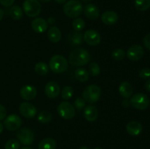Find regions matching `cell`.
I'll use <instances>...</instances> for the list:
<instances>
[{
	"mask_svg": "<svg viewBox=\"0 0 150 149\" xmlns=\"http://www.w3.org/2000/svg\"><path fill=\"white\" fill-rule=\"evenodd\" d=\"M48 39L54 43L59 42L62 39V32L57 26H51L48 31Z\"/></svg>",
	"mask_w": 150,
	"mask_h": 149,
	"instance_id": "obj_22",
	"label": "cell"
},
{
	"mask_svg": "<svg viewBox=\"0 0 150 149\" xmlns=\"http://www.w3.org/2000/svg\"><path fill=\"white\" fill-rule=\"evenodd\" d=\"M23 10L28 17H37L41 12L40 1L38 0H25L23 3Z\"/></svg>",
	"mask_w": 150,
	"mask_h": 149,
	"instance_id": "obj_5",
	"label": "cell"
},
{
	"mask_svg": "<svg viewBox=\"0 0 150 149\" xmlns=\"http://www.w3.org/2000/svg\"><path fill=\"white\" fill-rule=\"evenodd\" d=\"M144 54V49L142 45H132L127 52V58L130 61H136L140 60Z\"/></svg>",
	"mask_w": 150,
	"mask_h": 149,
	"instance_id": "obj_11",
	"label": "cell"
},
{
	"mask_svg": "<svg viewBox=\"0 0 150 149\" xmlns=\"http://www.w3.org/2000/svg\"><path fill=\"white\" fill-rule=\"evenodd\" d=\"M91 60V55L83 48H76L69 56V62L72 66L81 67L87 64Z\"/></svg>",
	"mask_w": 150,
	"mask_h": 149,
	"instance_id": "obj_1",
	"label": "cell"
},
{
	"mask_svg": "<svg viewBox=\"0 0 150 149\" xmlns=\"http://www.w3.org/2000/svg\"><path fill=\"white\" fill-rule=\"evenodd\" d=\"M63 10L67 17L75 18L81 14L83 11V6L79 0H70L65 2Z\"/></svg>",
	"mask_w": 150,
	"mask_h": 149,
	"instance_id": "obj_3",
	"label": "cell"
},
{
	"mask_svg": "<svg viewBox=\"0 0 150 149\" xmlns=\"http://www.w3.org/2000/svg\"><path fill=\"white\" fill-rule=\"evenodd\" d=\"M3 130H4V125L2 124V123L0 121V134H1V132L3 131Z\"/></svg>",
	"mask_w": 150,
	"mask_h": 149,
	"instance_id": "obj_44",
	"label": "cell"
},
{
	"mask_svg": "<svg viewBox=\"0 0 150 149\" xmlns=\"http://www.w3.org/2000/svg\"><path fill=\"white\" fill-rule=\"evenodd\" d=\"M73 27L76 32H81L85 28V21L81 18H77L73 22Z\"/></svg>",
	"mask_w": 150,
	"mask_h": 149,
	"instance_id": "obj_31",
	"label": "cell"
},
{
	"mask_svg": "<svg viewBox=\"0 0 150 149\" xmlns=\"http://www.w3.org/2000/svg\"><path fill=\"white\" fill-rule=\"evenodd\" d=\"M48 22L42 18H37L32 22V28L36 33L41 34L45 32L48 29Z\"/></svg>",
	"mask_w": 150,
	"mask_h": 149,
	"instance_id": "obj_16",
	"label": "cell"
},
{
	"mask_svg": "<svg viewBox=\"0 0 150 149\" xmlns=\"http://www.w3.org/2000/svg\"><path fill=\"white\" fill-rule=\"evenodd\" d=\"M67 40H68L69 44L72 45V46H79V45H81L83 42V35L81 32H70L67 37Z\"/></svg>",
	"mask_w": 150,
	"mask_h": 149,
	"instance_id": "obj_20",
	"label": "cell"
},
{
	"mask_svg": "<svg viewBox=\"0 0 150 149\" xmlns=\"http://www.w3.org/2000/svg\"><path fill=\"white\" fill-rule=\"evenodd\" d=\"M94 149H103V148H101L98 147V148H94Z\"/></svg>",
	"mask_w": 150,
	"mask_h": 149,
	"instance_id": "obj_49",
	"label": "cell"
},
{
	"mask_svg": "<svg viewBox=\"0 0 150 149\" xmlns=\"http://www.w3.org/2000/svg\"><path fill=\"white\" fill-rule=\"evenodd\" d=\"M142 125L139 122V121H132L127 123L126 126V131L129 134L132 136H137L142 133Z\"/></svg>",
	"mask_w": 150,
	"mask_h": 149,
	"instance_id": "obj_18",
	"label": "cell"
},
{
	"mask_svg": "<svg viewBox=\"0 0 150 149\" xmlns=\"http://www.w3.org/2000/svg\"><path fill=\"white\" fill-rule=\"evenodd\" d=\"M35 70L40 75H46L49 71V67L45 62H38L35 64Z\"/></svg>",
	"mask_w": 150,
	"mask_h": 149,
	"instance_id": "obj_26",
	"label": "cell"
},
{
	"mask_svg": "<svg viewBox=\"0 0 150 149\" xmlns=\"http://www.w3.org/2000/svg\"><path fill=\"white\" fill-rule=\"evenodd\" d=\"M149 105H150V99H149Z\"/></svg>",
	"mask_w": 150,
	"mask_h": 149,
	"instance_id": "obj_50",
	"label": "cell"
},
{
	"mask_svg": "<svg viewBox=\"0 0 150 149\" xmlns=\"http://www.w3.org/2000/svg\"><path fill=\"white\" fill-rule=\"evenodd\" d=\"M139 76H140L141 78L144 79H149L150 77V70L149 68H143L140 70L139 72Z\"/></svg>",
	"mask_w": 150,
	"mask_h": 149,
	"instance_id": "obj_35",
	"label": "cell"
},
{
	"mask_svg": "<svg viewBox=\"0 0 150 149\" xmlns=\"http://www.w3.org/2000/svg\"><path fill=\"white\" fill-rule=\"evenodd\" d=\"M21 144L18 140L12 139L9 140L4 145V148L5 149H19L20 148Z\"/></svg>",
	"mask_w": 150,
	"mask_h": 149,
	"instance_id": "obj_33",
	"label": "cell"
},
{
	"mask_svg": "<svg viewBox=\"0 0 150 149\" xmlns=\"http://www.w3.org/2000/svg\"><path fill=\"white\" fill-rule=\"evenodd\" d=\"M145 89L147 91H149L150 93V79L148 80H146V83H145Z\"/></svg>",
	"mask_w": 150,
	"mask_h": 149,
	"instance_id": "obj_40",
	"label": "cell"
},
{
	"mask_svg": "<svg viewBox=\"0 0 150 149\" xmlns=\"http://www.w3.org/2000/svg\"><path fill=\"white\" fill-rule=\"evenodd\" d=\"M15 2V0H0V4L3 7H9L13 5Z\"/></svg>",
	"mask_w": 150,
	"mask_h": 149,
	"instance_id": "obj_37",
	"label": "cell"
},
{
	"mask_svg": "<svg viewBox=\"0 0 150 149\" xmlns=\"http://www.w3.org/2000/svg\"><path fill=\"white\" fill-rule=\"evenodd\" d=\"M4 11H3L2 9L0 8V20L3 18V17H4Z\"/></svg>",
	"mask_w": 150,
	"mask_h": 149,
	"instance_id": "obj_43",
	"label": "cell"
},
{
	"mask_svg": "<svg viewBox=\"0 0 150 149\" xmlns=\"http://www.w3.org/2000/svg\"><path fill=\"white\" fill-rule=\"evenodd\" d=\"M49 69L54 73L59 74L67 70L68 61L62 55H55L50 59Z\"/></svg>",
	"mask_w": 150,
	"mask_h": 149,
	"instance_id": "obj_2",
	"label": "cell"
},
{
	"mask_svg": "<svg viewBox=\"0 0 150 149\" xmlns=\"http://www.w3.org/2000/svg\"><path fill=\"white\" fill-rule=\"evenodd\" d=\"M143 43L144 46L150 51V33L145 35L143 38Z\"/></svg>",
	"mask_w": 150,
	"mask_h": 149,
	"instance_id": "obj_36",
	"label": "cell"
},
{
	"mask_svg": "<svg viewBox=\"0 0 150 149\" xmlns=\"http://www.w3.org/2000/svg\"><path fill=\"white\" fill-rule=\"evenodd\" d=\"M119 16L116 12L108 10L104 12L101 15V20L105 25H114L117 22Z\"/></svg>",
	"mask_w": 150,
	"mask_h": 149,
	"instance_id": "obj_17",
	"label": "cell"
},
{
	"mask_svg": "<svg viewBox=\"0 0 150 149\" xmlns=\"http://www.w3.org/2000/svg\"><path fill=\"white\" fill-rule=\"evenodd\" d=\"M16 136L19 142L24 145H32L35 140L34 131L29 128H22L19 129Z\"/></svg>",
	"mask_w": 150,
	"mask_h": 149,
	"instance_id": "obj_8",
	"label": "cell"
},
{
	"mask_svg": "<svg viewBox=\"0 0 150 149\" xmlns=\"http://www.w3.org/2000/svg\"><path fill=\"white\" fill-rule=\"evenodd\" d=\"M57 142L51 137L44 138L38 144V149H56Z\"/></svg>",
	"mask_w": 150,
	"mask_h": 149,
	"instance_id": "obj_23",
	"label": "cell"
},
{
	"mask_svg": "<svg viewBox=\"0 0 150 149\" xmlns=\"http://www.w3.org/2000/svg\"><path fill=\"white\" fill-rule=\"evenodd\" d=\"M20 95L24 100H32L37 96V89L31 85L23 86L20 90Z\"/></svg>",
	"mask_w": 150,
	"mask_h": 149,
	"instance_id": "obj_14",
	"label": "cell"
},
{
	"mask_svg": "<svg viewBox=\"0 0 150 149\" xmlns=\"http://www.w3.org/2000/svg\"><path fill=\"white\" fill-rule=\"evenodd\" d=\"M130 104L136 109L144 110L149 107V99L145 93H136L130 98Z\"/></svg>",
	"mask_w": 150,
	"mask_h": 149,
	"instance_id": "obj_6",
	"label": "cell"
},
{
	"mask_svg": "<svg viewBox=\"0 0 150 149\" xmlns=\"http://www.w3.org/2000/svg\"><path fill=\"white\" fill-rule=\"evenodd\" d=\"M21 149H32V148L29 147H23V148H22Z\"/></svg>",
	"mask_w": 150,
	"mask_h": 149,
	"instance_id": "obj_48",
	"label": "cell"
},
{
	"mask_svg": "<svg viewBox=\"0 0 150 149\" xmlns=\"http://www.w3.org/2000/svg\"><path fill=\"white\" fill-rule=\"evenodd\" d=\"M38 119L42 124H48L52 119V114L48 111L43 110L38 114Z\"/></svg>",
	"mask_w": 150,
	"mask_h": 149,
	"instance_id": "obj_28",
	"label": "cell"
},
{
	"mask_svg": "<svg viewBox=\"0 0 150 149\" xmlns=\"http://www.w3.org/2000/svg\"><path fill=\"white\" fill-rule=\"evenodd\" d=\"M10 15L13 20H20L23 17V10L18 5H14L10 8Z\"/></svg>",
	"mask_w": 150,
	"mask_h": 149,
	"instance_id": "obj_25",
	"label": "cell"
},
{
	"mask_svg": "<svg viewBox=\"0 0 150 149\" xmlns=\"http://www.w3.org/2000/svg\"><path fill=\"white\" fill-rule=\"evenodd\" d=\"M134 4L139 11H146L150 7V0H135Z\"/></svg>",
	"mask_w": 150,
	"mask_h": 149,
	"instance_id": "obj_27",
	"label": "cell"
},
{
	"mask_svg": "<svg viewBox=\"0 0 150 149\" xmlns=\"http://www.w3.org/2000/svg\"><path fill=\"white\" fill-rule=\"evenodd\" d=\"M79 149H89V148L88 147H86V146H82V147H81Z\"/></svg>",
	"mask_w": 150,
	"mask_h": 149,
	"instance_id": "obj_46",
	"label": "cell"
},
{
	"mask_svg": "<svg viewBox=\"0 0 150 149\" xmlns=\"http://www.w3.org/2000/svg\"><path fill=\"white\" fill-rule=\"evenodd\" d=\"M57 112L64 119H72L76 115L75 108L70 102H62L57 107Z\"/></svg>",
	"mask_w": 150,
	"mask_h": 149,
	"instance_id": "obj_7",
	"label": "cell"
},
{
	"mask_svg": "<svg viewBox=\"0 0 150 149\" xmlns=\"http://www.w3.org/2000/svg\"><path fill=\"white\" fill-rule=\"evenodd\" d=\"M47 22H48V23H50V24H54L55 23V19L54 18H49L48 20H47Z\"/></svg>",
	"mask_w": 150,
	"mask_h": 149,
	"instance_id": "obj_41",
	"label": "cell"
},
{
	"mask_svg": "<svg viewBox=\"0 0 150 149\" xmlns=\"http://www.w3.org/2000/svg\"><path fill=\"white\" fill-rule=\"evenodd\" d=\"M85 105H86V101L84 100L83 98L78 97L76 98V100L74 102V106L79 110H83L85 108Z\"/></svg>",
	"mask_w": 150,
	"mask_h": 149,
	"instance_id": "obj_34",
	"label": "cell"
},
{
	"mask_svg": "<svg viewBox=\"0 0 150 149\" xmlns=\"http://www.w3.org/2000/svg\"><path fill=\"white\" fill-rule=\"evenodd\" d=\"M101 95L100 88L95 84L86 86L83 92V98L86 102L93 104L99 100Z\"/></svg>",
	"mask_w": 150,
	"mask_h": 149,
	"instance_id": "obj_4",
	"label": "cell"
},
{
	"mask_svg": "<svg viewBox=\"0 0 150 149\" xmlns=\"http://www.w3.org/2000/svg\"><path fill=\"white\" fill-rule=\"evenodd\" d=\"M38 1H41V2L45 3V2H48V1H51V0H38Z\"/></svg>",
	"mask_w": 150,
	"mask_h": 149,
	"instance_id": "obj_45",
	"label": "cell"
},
{
	"mask_svg": "<svg viewBox=\"0 0 150 149\" xmlns=\"http://www.w3.org/2000/svg\"><path fill=\"white\" fill-rule=\"evenodd\" d=\"M6 115H7V110H6L5 108L0 104V121L4 120L5 118Z\"/></svg>",
	"mask_w": 150,
	"mask_h": 149,
	"instance_id": "obj_38",
	"label": "cell"
},
{
	"mask_svg": "<svg viewBox=\"0 0 150 149\" xmlns=\"http://www.w3.org/2000/svg\"><path fill=\"white\" fill-rule=\"evenodd\" d=\"M130 101H128L127 99H125L124 100L122 101V105L125 107V108H127V107L130 106Z\"/></svg>",
	"mask_w": 150,
	"mask_h": 149,
	"instance_id": "obj_39",
	"label": "cell"
},
{
	"mask_svg": "<svg viewBox=\"0 0 150 149\" xmlns=\"http://www.w3.org/2000/svg\"><path fill=\"white\" fill-rule=\"evenodd\" d=\"M119 92L123 98L128 99L133 94V88L129 82L124 81L120 84V88H119Z\"/></svg>",
	"mask_w": 150,
	"mask_h": 149,
	"instance_id": "obj_21",
	"label": "cell"
},
{
	"mask_svg": "<svg viewBox=\"0 0 150 149\" xmlns=\"http://www.w3.org/2000/svg\"><path fill=\"white\" fill-rule=\"evenodd\" d=\"M19 112L23 117L27 118H34L37 115V108L29 102H23L19 106Z\"/></svg>",
	"mask_w": 150,
	"mask_h": 149,
	"instance_id": "obj_12",
	"label": "cell"
},
{
	"mask_svg": "<svg viewBox=\"0 0 150 149\" xmlns=\"http://www.w3.org/2000/svg\"><path fill=\"white\" fill-rule=\"evenodd\" d=\"M89 74L85 68H78L75 71V77L79 82L84 83L89 80Z\"/></svg>",
	"mask_w": 150,
	"mask_h": 149,
	"instance_id": "obj_24",
	"label": "cell"
},
{
	"mask_svg": "<svg viewBox=\"0 0 150 149\" xmlns=\"http://www.w3.org/2000/svg\"><path fill=\"white\" fill-rule=\"evenodd\" d=\"M89 74L91 75L94 76V77H96L98 76L100 73V66L97 64L96 62L93 61V62L90 63V64L89 65Z\"/></svg>",
	"mask_w": 150,
	"mask_h": 149,
	"instance_id": "obj_32",
	"label": "cell"
},
{
	"mask_svg": "<svg viewBox=\"0 0 150 149\" xmlns=\"http://www.w3.org/2000/svg\"><path fill=\"white\" fill-rule=\"evenodd\" d=\"M54 1H55L57 3H58V4H64V3L67 1V0H54Z\"/></svg>",
	"mask_w": 150,
	"mask_h": 149,
	"instance_id": "obj_42",
	"label": "cell"
},
{
	"mask_svg": "<svg viewBox=\"0 0 150 149\" xmlns=\"http://www.w3.org/2000/svg\"><path fill=\"white\" fill-rule=\"evenodd\" d=\"M45 93L50 99H55L60 93V86L57 82L50 81L45 85Z\"/></svg>",
	"mask_w": 150,
	"mask_h": 149,
	"instance_id": "obj_13",
	"label": "cell"
},
{
	"mask_svg": "<svg viewBox=\"0 0 150 149\" xmlns=\"http://www.w3.org/2000/svg\"><path fill=\"white\" fill-rule=\"evenodd\" d=\"M83 13L87 18L90 20H96L100 16L99 8L94 4H87L83 8Z\"/></svg>",
	"mask_w": 150,
	"mask_h": 149,
	"instance_id": "obj_15",
	"label": "cell"
},
{
	"mask_svg": "<svg viewBox=\"0 0 150 149\" xmlns=\"http://www.w3.org/2000/svg\"><path fill=\"white\" fill-rule=\"evenodd\" d=\"M22 124V120L16 114H10L4 118V127L9 131H16L18 129Z\"/></svg>",
	"mask_w": 150,
	"mask_h": 149,
	"instance_id": "obj_9",
	"label": "cell"
},
{
	"mask_svg": "<svg viewBox=\"0 0 150 149\" xmlns=\"http://www.w3.org/2000/svg\"><path fill=\"white\" fill-rule=\"evenodd\" d=\"M73 94H74V89L71 86H64L61 91L62 98L65 100L71 99L73 96Z\"/></svg>",
	"mask_w": 150,
	"mask_h": 149,
	"instance_id": "obj_29",
	"label": "cell"
},
{
	"mask_svg": "<svg viewBox=\"0 0 150 149\" xmlns=\"http://www.w3.org/2000/svg\"><path fill=\"white\" fill-rule=\"evenodd\" d=\"M81 1H83V2L88 3V2H90V1H92V0H81Z\"/></svg>",
	"mask_w": 150,
	"mask_h": 149,
	"instance_id": "obj_47",
	"label": "cell"
},
{
	"mask_svg": "<svg viewBox=\"0 0 150 149\" xmlns=\"http://www.w3.org/2000/svg\"><path fill=\"white\" fill-rule=\"evenodd\" d=\"M83 40L89 45L96 46L100 42L101 36L97 31L94 29H89L83 34Z\"/></svg>",
	"mask_w": 150,
	"mask_h": 149,
	"instance_id": "obj_10",
	"label": "cell"
},
{
	"mask_svg": "<svg viewBox=\"0 0 150 149\" xmlns=\"http://www.w3.org/2000/svg\"><path fill=\"white\" fill-rule=\"evenodd\" d=\"M125 56V52L124 50L121 49V48L114 50L111 53V57H112L113 59L116 60V61H121V60L124 59Z\"/></svg>",
	"mask_w": 150,
	"mask_h": 149,
	"instance_id": "obj_30",
	"label": "cell"
},
{
	"mask_svg": "<svg viewBox=\"0 0 150 149\" xmlns=\"http://www.w3.org/2000/svg\"><path fill=\"white\" fill-rule=\"evenodd\" d=\"M83 115L86 121L89 122H93L96 121L97 118H98V110L96 107L89 105L84 108Z\"/></svg>",
	"mask_w": 150,
	"mask_h": 149,
	"instance_id": "obj_19",
	"label": "cell"
}]
</instances>
